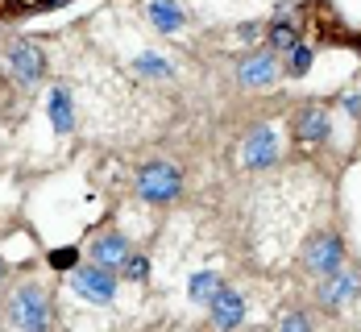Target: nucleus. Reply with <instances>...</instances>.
<instances>
[{
    "instance_id": "20e7f679",
    "label": "nucleus",
    "mask_w": 361,
    "mask_h": 332,
    "mask_svg": "<svg viewBox=\"0 0 361 332\" xmlns=\"http://www.w3.org/2000/svg\"><path fill=\"white\" fill-rule=\"evenodd\" d=\"M303 266H307V274L328 278L332 270L345 266V241H341L336 233H316V237L303 245Z\"/></svg>"
},
{
    "instance_id": "6e6552de",
    "label": "nucleus",
    "mask_w": 361,
    "mask_h": 332,
    "mask_svg": "<svg viewBox=\"0 0 361 332\" xmlns=\"http://www.w3.org/2000/svg\"><path fill=\"white\" fill-rule=\"evenodd\" d=\"M87 258L92 266H104V270H116L121 262L129 258V241L121 233H96L92 245H87Z\"/></svg>"
},
{
    "instance_id": "412c9836",
    "label": "nucleus",
    "mask_w": 361,
    "mask_h": 332,
    "mask_svg": "<svg viewBox=\"0 0 361 332\" xmlns=\"http://www.w3.org/2000/svg\"><path fill=\"white\" fill-rule=\"evenodd\" d=\"M257 34H262V25H241V34L237 37H241V42H253Z\"/></svg>"
},
{
    "instance_id": "6ab92c4d",
    "label": "nucleus",
    "mask_w": 361,
    "mask_h": 332,
    "mask_svg": "<svg viewBox=\"0 0 361 332\" xmlns=\"http://www.w3.org/2000/svg\"><path fill=\"white\" fill-rule=\"evenodd\" d=\"M50 266L54 270H75V262H79V250H50Z\"/></svg>"
},
{
    "instance_id": "7ed1b4c3",
    "label": "nucleus",
    "mask_w": 361,
    "mask_h": 332,
    "mask_svg": "<svg viewBox=\"0 0 361 332\" xmlns=\"http://www.w3.org/2000/svg\"><path fill=\"white\" fill-rule=\"evenodd\" d=\"M71 291L83 303H96V307H112L116 303V274L104 266H75L71 270Z\"/></svg>"
},
{
    "instance_id": "423d86ee",
    "label": "nucleus",
    "mask_w": 361,
    "mask_h": 332,
    "mask_svg": "<svg viewBox=\"0 0 361 332\" xmlns=\"http://www.w3.org/2000/svg\"><path fill=\"white\" fill-rule=\"evenodd\" d=\"M357 295H361V274L349 270V266L332 270L324 283H320V303L324 307H345V303H353Z\"/></svg>"
},
{
    "instance_id": "ddd939ff",
    "label": "nucleus",
    "mask_w": 361,
    "mask_h": 332,
    "mask_svg": "<svg viewBox=\"0 0 361 332\" xmlns=\"http://www.w3.org/2000/svg\"><path fill=\"white\" fill-rule=\"evenodd\" d=\"M50 121H54V133H71L75 125V100H71V87L67 83H54V92H50Z\"/></svg>"
},
{
    "instance_id": "2eb2a0df",
    "label": "nucleus",
    "mask_w": 361,
    "mask_h": 332,
    "mask_svg": "<svg viewBox=\"0 0 361 332\" xmlns=\"http://www.w3.org/2000/svg\"><path fill=\"white\" fill-rule=\"evenodd\" d=\"M216 291H220L216 270H200V274H191V283H187V299H195V303H208Z\"/></svg>"
},
{
    "instance_id": "aec40b11",
    "label": "nucleus",
    "mask_w": 361,
    "mask_h": 332,
    "mask_svg": "<svg viewBox=\"0 0 361 332\" xmlns=\"http://www.w3.org/2000/svg\"><path fill=\"white\" fill-rule=\"evenodd\" d=\"M279 332H312V324H307V316H299V312H290L287 320H283V328Z\"/></svg>"
},
{
    "instance_id": "1a4fd4ad",
    "label": "nucleus",
    "mask_w": 361,
    "mask_h": 332,
    "mask_svg": "<svg viewBox=\"0 0 361 332\" xmlns=\"http://www.w3.org/2000/svg\"><path fill=\"white\" fill-rule=\"evenodd\" d=\"M279 158V137H274V129L266 125V129H253L250 137H245V146H241V162L257 171V166H270Z\"/></svg>"
},
{
    "instance_id": "9d476101",
    "label": "nucleus",
    "mask_w": 361,
    "mask_h": 332,
    "mask_svg": "<svg viewBox=\"0 0 361 332\" xmlns=\"http://www.w3.org/2000/svg\"><path fill=\"white\" fill-rule=\"evenodd\" d=\"M290 129H295V137H299V142H307V146H320L328 133H332V125H328V112L316 109V104H307V109L295 112Z\"/></svg>"
},
{
    "instance_id": "4468645a",
    "label": "nucleus",
    "mask_w": 361,
    "mask_h": 332,
    "mask_svg": "<svg viewBox=\"0 0 361 332\" xmlns=\"http://www.w3.org/2000/svg\"><path fill=\"white\" fill-rule=\"evenodd\" d=\"M133 71L145 75V79H171V75H175V63H171L166 54L142 50V54H133Z\"/></svg>"
},
{
    "instance_id": "9b49d317",
    "label": "nucleus",
    "mask_w": 361,
    "mask_h": 332,
    "mask_svg": "<svg viewBox=\"0 0 361 332\" xmlns=\"http://www.w3.org/2000/svg\"><path fill=\"white\" fill-rule=\"evenodd\" d=\"M145 17H149V25L158 30V34H179L187 30V13H183L179 0H145Z\"/></svg>"
},
{
    "instance_id": "a211bd4d",
    "label": "nucleus",
    "mask_w": 361,
    "mask_h": 332,
    "mask_svg": "<svg viewBox=\"0 0 361 332\" xmlns=\"http://www.w3.org/2000/svg\"><path fill=\"white\" fill-rule=\"evenodd\" d=\"M121 270H125L129 283H145V278H149V262H145L142 254H137V258H125L121 262Z\"/></svg>"
},
{
    "instance_id": "dca6fc26",
    "label": "nucleus",
    "mask_w": 361,
    "mask_h": 332,
    "mask_svg": "<svg viewBox=\"0 0 361 332\" xmlns=\"http://www.w3.org/2000/svg\"><path fill=\"white\" fill-rule=\"evenodd\" d=\"M266 34H270V50H290V46L299 42V30H295V21H274Z\"/></svg>"
},
{
    "instance_id": "f03ea898",
    "label": "nucleus",
    "mask_w": 361,
    "mask_h": 332,
    "mask_svg": "<svg viewBox=\"0 0 361 332\" xmlns=\"http://www.w3.org/2000/svg\"><path fill=\"white\" fill-rule=\"evenodd\" d=\"M133 187H137V195H142L145 204H171V199H179V191H183V175L175 162L154 158V162L137 166Z\"/></svg>"
},
{
    "instance_id": "39448f33",
    "label": "nucleus",
    "mask_w": 361,
    "mask_h": 332,
    "mask_svg": "<svg viewBox=\"0 0 361 332\" xmlns=\"http://www.w3.org/2000/svg\"><path fill=\"white\" fill-rule=\"evenodd\" d=\"M4 63L13 67V75L21 83H37L46 75V54H42V46H34V42H13L4 50Z\"/></svg>"
},
{
    "instance_id": "f3484780",
    "label": "nucleus",
    "mask_w": 361,
    "mask_h": 332,
    "mask_svg": "<svg viewBox=\"0 0 361 332\" xmlns=\"http://www.w3.org/2000/svg\"><path fill=\"white\" fill-rule=\"evenodd\" d=\"M307 67H312V46H299V42H295V46L287 50V67H283V71L287 75H307Z\"/></svg>"
},
{
    "instance_id": "f8f14e48",
    "label": "nucleus",
    "mask_w": 361,
    "mask_h": 332,
    "mask_svg": "<svg viewBox=\"0 0 361 332\" xmlns=\"http://www.w3.org/2000/svg\"><path fill=\"white\" fill-rule=\"evenodd\" d=\"M208 307H212V324H216L220 332H233L245 320V299L237 295V291H224V287H220L216 295L208 299Z\"/></svg>"
},
{
    "instance_id": "f257e3e1",
    "label": "nucleus",
    "mask_w": 361,
    "mask_h": 332,
    "mask_svg": "<svg viewBox=\"0 0 361 332\" xmlns=\"http://www.w3.org/2000/svg\"><path fill=\"white\" fill-rule=\"evenodd\" d=\"M8 320H13V328L17 332H46L50 328V320H54L46 291H42L37 283H21L17 295L8 299Z\"/></svg>"
},
{
    "instance_id": "4be33fe9",
    "label": "nucleus",
    "mask_w": 361,
    "mask_h": 332,
    "mask_svg": "<svg viewBox=\"0 0 361 332\" xmlns=\"http://www.w3.org/2000/svg\"><path fill=\"white\" fill-rule=\"evenodd\" d=\"M0 278H4V266H0Z\"/></svg>"
},
{
    "instance_id": "0eeeda50",
    "label": "nucleus",
    "mask_w": 361,
    "mask_h": 332,
    "mask_svg": "<svg viewBox=\"0 0 361 332\" xmlns=\"http://www.w3.org/2000/svg\"><path fill=\"white\" fill-rule=\"evenodd\" d=\"M237 79L245 83V87H266V83H274L279 79V59H274V50H253L241 59V67H237Z\"/></svg>"
}]
</instances>
